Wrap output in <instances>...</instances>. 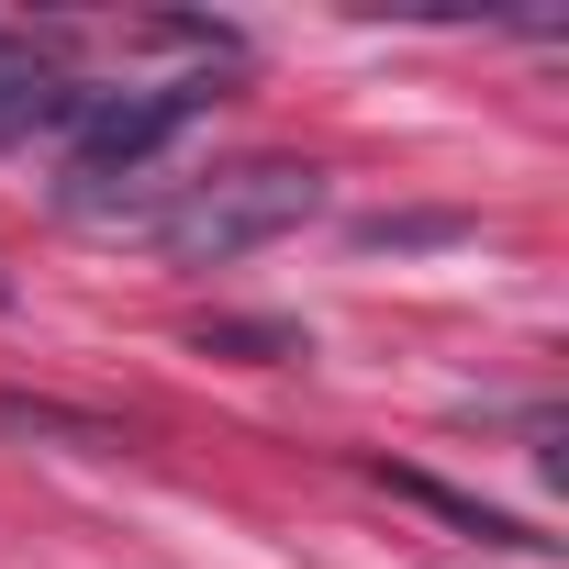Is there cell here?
<instances>
[{
    "label": "cell",
    "mask_w": 569,
    "mask_h": 569,
    "mask_svg": "<svg viewBox=\"0 0 569 569\" xmlns=\"http://www.w3.org/2000/svg\"><path fill=\"white\" fill-rule=\"evenodd\" d=\"M325 212V168H302V157H257V168H212V179H190L146 234L168 246V257H190V268H223V257H246V246H268V234H291V223H313Z\"/></svg>",
    "instance_id": "1"
},
{
    "label": "cell",
    "mask_w": 569,
    "mask_h": 569,
    "mask_svg": "<svg viewBox=\"0 0 569 569\" xmlns=\"http://www.w3.org/2000/svg\"><path fill=\"white\" fill-rule=\"evenodd\" d=\"M201 112H212V79H179V90H79V112H68V123H79V168H68V179H79V190H90V179H134V168H146L168 134H190Z\"/></svg>",
    "instance_id": "2"
},
{
    "label": "cell",
    "mask_w": 569,
    "mask_h": 569,
    "mask_svg": "<svg viewBox=\"0 0 569 569\" xmlns=\"http://www.w3.org/2000/svg\"><path fill=\"white\" fill-rule=\"evenodd\" d=\"M402 502H425V513H447L458 536H480V547H547L536 525H513V513H491V502H469V491H447V480H425V469H380Z\"/></svg>",
    "instance_id": "3"
},
{
    "label": "cell",
    "mask_w": 569,
    "mask_h": 569,
    "mask_svg": "<svg viewBox=\"0 0 569 569\" xmlns=\"http://www.w3.org/2000/svg\"><path fill=\"white\" fill-rule=\"evenodd\" d=\"M0 436H79V447H123L112 425L68 413V402H23V391H0Z\"/></svg>",
    "instance_id": "4"
},
{
    "label": "cell",
    "mask_w": 569,
    "mask_h": 569,
    "mask_svg": "<svg viewBox=\"0 0 569 569\" xmlns=\"http://www.w3.org/2000/svg\"><path fill=\"white\" fill-rule=\"evenodd\" d=\"M201 347H212V358H302L291 325H201Z\"/></svg>",
    "instance_id": "5"
},
{
    "label": "cell",
    "mask_w": 569,
    "mask_h": 569,
    "mask_svg": "<svg viewBox=\"0 0 569 569\" xmlns=\"http://www.w3.org/2000/svg\"><path fill=\"white\" fill-rule=\"evenodd\" d=\"M436 234H458L447 212H380V223H358V246L380 257V246H436Z\"/></svg>",
    "instance_id": "6"
}]
</instances>
